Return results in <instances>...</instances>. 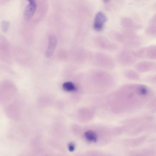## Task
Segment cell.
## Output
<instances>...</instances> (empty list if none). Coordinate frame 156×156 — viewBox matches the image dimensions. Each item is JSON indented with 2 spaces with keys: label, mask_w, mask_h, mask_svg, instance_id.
Instances as JSON below:
<instances>
[{
  "label": "cell",
  "mask_w": 156,
  "mask_h": 156,
  "mask_svg": "<svg viewBox=\"0 0 156 156\" xmlns=\"http://www.w3.org/2000/svg\"><path fill=\"white\" fill-rule=\"evenodd\" d=\"M106 20L105 15L102 12H99L96 15L94 20L93 27L98 31L101 30Z\"/></svg>",
  "instance_id": "cell-1"
},
{
  "label": "cell",
  "mask_w": 156,
  "mask_h": 156,
  "mask_svg": "<svg viewBox=\"0 0 156 156\" xmlns=\"http://www.w3.org/2000/svg\"><path fill=\"white\" fill-rule=\"evenodd\" d=\"M57 43V39L55 36L51 35L49 36L48 47L46 52V55L47 57L49 58L52 55Z\"/></svg>",
  "instance_id": "cell-2"
},
{
  "label": "cell",
  "mask_w": 156,
  "mask_h": 156,
  "mask_svg": "<svg viewBox=\"0 0 156 156\" xmlns=\"http://www.w3.org/2000/svg\"><path fill=\"white\" fill-rule=\"evenodd\" d=\"M37 6V3H29L27 6L24 13V16L25 20H29L33 17L36 11Z\"/></svg>",
  "instance_id": "cell-3"
},
{
  "label": "cell",
  "mask_w": 156,
  "mask_h": 156,
  "mask_svg": "<svg viewBox=\"0 0 156 156\" xmlns=\"http://www.w3.org/2000/svg\"><path fill=\"white\" fill-rule=\"evenodd\" d=\"M84 136L86 139L90 141L95 142L97 141V134L95 132L92 130L87 131L85 133Z\"/></svg>",
  "instance_id": "cell-4"
},
{
  "label": "cell",
  "mask_w": 156,
  "mask_h": 156,
  "mask_svg": "<svg viewBox=\"0 0 156 156\" xmlns=\"http://www.w3.org/2000/svg\"><path fill=\"white\" fill-rule=\"evenodd\" d=\"M62 88L64 90L67 91H74L76 89L74 84L70 82H67L63 83Z\"/></svg>",
  "instance_id": "cell-5"
},
{
  "label": "cell",
  "mask_w": 156,
  "mask_h": 156,
  "mask_svg": "<svg viewBox=\"0 0 156 156\" xmlns=\"http://www.w3.org/2000/svg\"><path fill=\"white\" fill-rule=\"evenodd\" d=\"M9 23L7 21H3L1 24V28L2 30L4 32H6L9 28Z\"/></svg>",
  "instance_id": "cell-6"
},
{
  "label": "cell",
  "mask_w": 156,
  "mask_h": 156,
  "mask_svg": "<svg viewBox=\"0 0 156 156\" xmlns=\"http://www.w3.org/2000/svg\"><path fill=\"white\" fill-rule=\"evenodd\" d=\"M68 149L70 151L72 152L75 149V146L74 143L70 142L69 144L68 145Z\"/></svg>",
  "instance_id": "cell-7"
},
{
  "label": "cell",
  "mask_w": 156,
  "mask_h": 156,
  "mask_svg": "<svg viewBox=\"0 0 156 156\" xmlns=\"http://www.w3.org/2000/svg\"><path fill=\"white\" fill-rule=\"evenodd\" d=\"M29 2V3L35 4L36 3L35 0H27Z\"/></svg>",
  "instance_id": "cell-8"
},
{
  "label": "cell",
  "mask_w": 156,
  "mask_h": 156,
  "mask_svg": "<svg viewBox=\"0 0 156 156\" xmlns=\"http://www.w3.org/2000/svg\"><path fill=\"white\" fill-rule=\"evenodd\" d=\"M104 1L105 2H107L108 0H104Z\"/></svg>",
  "instance_id": "cell-9"
}]
</instances>
